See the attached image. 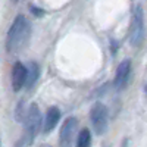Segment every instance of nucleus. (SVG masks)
Listing matches in <instances>:
<instances>
[{"instance_id":"f257e3e1","label":"nucleus","mask_w":147,"mask_h":147,"mask_svg":"<svg viewBox=\"0 0 147 147\" xmlns=\"http://www.w3.org/2000/svg\"><path fill=\"white\" fill-rule=\"evenodd\" d=\"M30 34H31L30 21L24 15H18L7 31L6 50L9 53H18L19 50H22V47L28 43Z\"/></svg>"},{"instance_id":"f03ea898","label":"nucleus","mask_w":147,"mask_h":147,"mask_svg":"<svg viewBox=\"0 0 147 147\" xmlns=\"http://www.w3.org/2000/svg\"><path fill=\"white\" fill-rule=\"evenodd\" d=\"M24 136H22V144L31 146L38 134L40 125H41V113L40 109L35 103H32L28 109V112L24 116Z\"/></svg>"},{"instance_id":"7ed1b4c3","label":"nucleus","mask_w":147,"mask_h":147,"mask_svg":"<svg viewBox=\"0 0 147 147\" xmlns=\"http://www.w3.org/2000/svg\"><path fill=\"white\" fill-rule=\"evenodd\" d=\"M129 44L132 47H140L144 41L146 25H144V9L138 3L132 7L131 22H129Z\"/></svg>"},{"instance_id":"20e7f679","label":"nucleus","mask_w":147,"mask_h":147,"mask_svg":"<svg viewBox=\"0 0 147 147\" xmlns=\"http://www.w3.org/2000/svg\"><path fill=\"white\" fill-rule=\"evenodd\" d=\"M90 119H91V125L97 136H103L107 131L109 113H107V107L102 102H97L93 105V107L90 110Z\"/></svg>"},{"instance_id":"39448f33","label":"nucleus","mask_w":147,"mask_h":147,"mask_svg":"<svg viewBox=\"0 0 147 147\" xmlns=\"http://www.w3.org/2000/svg\"><path fill=\"white\" fill-rule=\"evenodd\" d=\"M78 128V119L75 116H69L63 121L62 128L59 132V146L60 147H72L74 136Z\"/></svg>"},{"instance_id":"423d86ee","label":"nucleus","mask_w":147,"mask_h":147,"mask_svg":"<svg viewBox=\"0 0 147 147\" xmlns=\"http://www.w3.org/2000/svg\"><path fill=\"white\" fill-rule=\"evenodd\" d=\"M131 72H132V65L129 59H124L122 62L118 65L116 68V74H115V80H113V85L118 91L127 88V85L131 80Z\"/></svg>"},{"instance_id":"0eeeda50","label":"nucleus","mask_w":147,"mask_h":147,"mask_svg":"<svg viewBox=\"0 0 147 147\" xmlns=\"http://www.w3.org/2000/svg\"><path fill=\"white\" fill-rule=\"evenodd\" d=\"M12 88L13 91H19L27 82V66L21 63V62H15L12 66Z\"/></svg>"},{"instance_id":"6e6552de","label":"nucleus","mask_w":147,"mask_h":147,"mask_svg":"<svg viewBox=\"0 0 147 147\" xmlns=\"http://www.w3.org/2000/svg\"><path fill=\"white\" fill-rule=\"evenodd\" d=\"M59 119H60V110L56 106L49 107L47 112H46V116H44V127H43L44 134L52 132L55 129V127L57 125Z\"/></svg>"},{"instance_id":"1a4fd4ad","label":"nucleus","mask_w":147,"mask_h":147,"mask_svg":"<svg viewBox=\"0 0 147 147\" xmlns=\"http://www.w3.org/2000/svg\"><path fill=\"white\" fill-rule=\"evenodd\" d=\"M38 78H40V66H38V63H35L31 60L27 65V82H25L27 88H31L38 81Z\"/></svg>"},{"instance_id":"9d476101","label":"nucleus","mask_w":147,"mask_h":147,"mask_svg":"<svg viewBox=\"0 0 147 147\" xmlns=\"http://www.w3.org/2000/svg\"><path fill=\"white\" fill-rule=\"evenodd\" d=\"M90 146H91V132H90V129L84 128L78 134L77 146L75 147H90Z\"/></svg>"},{"instance_id":"9b49d317","label":"nucleus","mask_w":147,"mask_h":147,"mask_svg":"<svg viewBox=\"0 0 147 147\" xmlns=\"http://www.w3.org/2000/svg\"><path fill=\"white\" fill-rule=\"evenodd\" d=\"M30 10L32 12V15L37 16V18H41V16L46 15V10L41 9V7H38V6H35V5H30Z\"/></svg>"},{"instance_id":"f8f14e48","label":"nucleus","mask_w":147,"mask_h":147,"mask_svg":"<svg viewBox=\"0 0 147 147\" xmlns=\"http://www.w3.org/2000/svg\"><path fill=\"white\" fill-rule=\"evenodd\" d=\"M144 94H146V97H147V84H144Z\"/></svg>"},{"instance_id":"ddd939ff","label":"nucleus","mask_w":147,"mask_h":147,"mask_svg":"<svg viewBox=\"0 0 147 147\" xmlns=\"http://www.w3.org/2000/svg\"><path fill=\"white\" fill-rule=\"evenodd\" d=\"M40 147H53V146H50V144H41Z\"/></svg>"}]
</instances>
